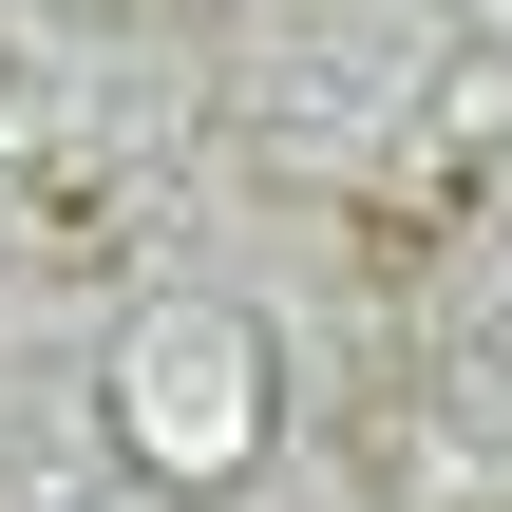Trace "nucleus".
Segmentation results:
<instances>
[]
</instances>
